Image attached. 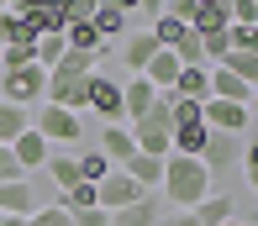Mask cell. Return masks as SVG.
Returning <instances> with one entry per match:
<instances>
[{
    "label": "cell",
    "mask_w": 258,
    "mask_h": 226,
    "mask_svg": "<svg viewBox=\"0 0 258 226\" xmlns=\"http://www.w3.org/2000/svg\"><path fill=\"white\" fill-rule=\"evenodd\" d=\"M132 142H137V153H148V158H169L174 116H169V100H163V95H158V105L143 116V121H132Z\"/></svg>",
    "instance_id": "2"
},
{
    "label": "cell",
    "mask_w": 258,
    "mask_h": 226,
    "mask_svg": "<svg viewBox=\"0 0 258 226\" xmlns=\"http://www.w3.org/2000/svg\"><path fill=\"white\" fill-rule=\"evenodd\" d=\"M216 68H227V74H237L248 90H258V53H227Z\"/></svg>",
    "instance_id": "25"
},
{
    "label": "cell",
    "mask_w": 258,
    "mask_h": 226,
    "mask_svg": "<svg viewBox=\"0 0 258 226\" xmlns=\"http://www.w3.org/2000/svg\"><path fill=\"white\" fill-rule=\"evenodd\" d=\"M253 27H258V21H253Z\"/></svg>",
    "instance_id": "37"
},
{
    "label": "cell",
    "mask_w": 258,
    "mask_h": 226,
    "mask_svg": "<svg viewBox=\"0 0 258 226\" xmlns=\"http://www.w3.org/2000/svg\"><path fill=\"white\" fill-rule=\"evenodd\" d=\"M190 216L201 226H227V221H237V200H232V195H206Z\"/></svg>",
    "instance_id": "19"
},
{
    "label": "cell",
    "mask_w": 258,
    "mask_h": 226,
    "mask_svg": "<svg viewBox=\"0 0 258 226\" xmlns=\"http://www.w3.org/2000/svg\"><path fill=\"white\" fill-rule=\"evenodd\" d=\"M0 47H6V42H0Z\"/></svg>",
    "instance_id": "38"
},
{
    "label": "cell",
    "mask_w": 258,
    "mask_h": 226,
    "mask_svg": "<svg viewBox=\"0 0 258 226\" xmlns=\"http://www.w3.org/2000/svg\"><path fill=\"white\" fill-rule=\"evenodd\" d=\"M242 163V137H221V132H211L206 137V153H201V169L216 179V174H232Z\"/></svg>",
    "instance_id": "8"
},
{
    "label": "cell",
    "mask_w": 258,
    "mask_h": 226,
    "mask_svg": "<svg viewBox=\"0 0 258 226\" xmlns=\"http://www.w3.org/2000/svg\"><path fill=\"white\" fill-rule=\"evenodd\" d=\"M158 221H163L158 195H143L137 205H126V210H116V216H105V226H158Z\"/></svg>",
    "instance_id": "15"
},
{
    "label": "cell",
    "mask_w": 258,
    "mask_h": 226,
    "mask_svg": "<svg viewBox=\"0 0 258 226\" xmlns=\"http://www.w3.org/2000/svg\"><path fill=\"white\" fill-rule=\"evenodd\" d=\"M90 111H95L105 126H121V121H126V111H121V85L105 79V74H90Z\"/></svg>",
    "instance_id": "7"
},
{
    "label": "cell",
    "mask_w": 258,
    "mask_h": 226,
    "mask_svg": "<svg viewBox=\"0 0 258 226\" xmlns=\"http://www.w3.org/2000/svg\"><path fill=\"white\" fill-rule=\"evenodd\" d=\"M143 79H148V85H153L158 95H169V90H174V79H179V58H174L169 47H158V58L143 68Z\"/></svg>",
    "instance_id": "20"
},
{
    "label": "cell",
    "mask_w": 258,
    "mask_h": 226,
    "mask_svg": "<svg viewBox=\"0 0 258 226\" xmlns=\"http://www.w3.org/2000/svg\"><path fill=\"white\" fill-rule=\"evenodd\" d=\"M11 179H27V174H21V163L11 158V147H0V184H11Z\"/></svg>",
    "instance_id": "30"
},
{
    "label": "cell",
    "mask_w": 258,
    "mask_h": 226,
    "mask_svg": "<svg viewBox=\"0 0 258 226\" xmlns=\"http://www.w3.org/2000/svg\"><path fill=\"white\" fill-rule=\"evenodd\" d=\"M137 200H143V189H137L132 179H126L121 169H111V174H105V179L95 184V205L105 210V216H116V210H126V205H137Z\"/></svg>",
    "instance_id": "5"
},
{
    "label": "cell",
    "mask_w": 258,
    "mask_h": 226,
    "mask_svg": "<svg viewBox=\"0 0 258 226\" xmlns=\"http://www.w3.org/2000/svg\"><path fill=\"white\" fill-rule=\"evenodd\" d=\"M32 132L42 142H69V147H74V142L85 137V126H79V116L63 111V105H42V111L32 116Z\"/></svg>",
    "instance_id": "4"
},
{
    "label": "cell",
    "mask_w": 258,
    "mask_h": 226,
    "mask_svg": "<svg viewBox=\"0 0 258 226\" xmlns=\"http://www.w3.org/2000/svg\"><path fill=\"white\" fill-rule=\"evenodd\" d=\"M163 200H169L174 210H195L201 205L206 195H216V189H211V174L201 169V158H163Z\"/></svg>",
    "instance_id": "1"
},
{
    "label": "cell",
    "mask_w": 258,
    "mask_h": 226,
    "mask_svg": "<svg viewBox=\"0 0 258 226\" xmlns=\"http://www.w3.org/2000/svg\"><path fill=\"white\" fill-rule=\"evenodd\" d=\"M169 116H174V126H206L201 121V100H169Z\"/></svg>",
    "instance_id": "28"
},
{
    "label": "cell",
    "mask_w": 258,
    "mask_h": 226,
    "mask_svg": "<svg viewBox=\"0 0 258 226\" xmlns=\"http://www.w3.org/2000/svg\"><path fill=\"white\" fill-rule=\"evenodd\" d=\"M163 100H211V68H179V79H174V90L163 95Z\"/></svg>",
    "instance_id": "14"
},
{
    "label": "cell",
    "mask_w": 258,
    "mask_h": 226,
    "mask_svg": "<svg viewBox=\"0 0 258 226\" xmlns=\"http://www.w3.org/2000/svg\"><path fill=\"white\" fill-rule=\"evenodd\" d=\"M42 95H48V74H42L37 63L16 68V74H0V100L6 105H21V111H27V105H37Z\"/></svg>",
    "instance_id": "3"
},
{
    "label": "cell",
    "mask_w": 258,
    "mask_h": 226,
    "mask_svg": "<svg viewBox=\"0 0 258 226\" xmlns=\"http://www.w3.org/2000/svg\"><path fill=\"white\" fill-rule=\"evenodd\" d=\"M74 226H105V210H74Z\"/></svg>",
    "instance_id": "32"
},
{
    "label": "cell",
    "mask_w": 258,
    "mask_h": 226,
    "mask_svg": "<svg viewBox=\"0 0 258 226\" xmlns=\"http://www.w3.org/2000/svg\"><path fill=\"white\" fill-rule=\"evenodd\" d=\"M0 226H21V221H16V216H0Z\"/></svg>",
    "instance_id": "35"
},
{
    "label": "cell",
    "mask_w": 258,
    "mask_h": 226,
    "mask_svg": "<svg viewBox=\"0 0 258 226\" xmlns=\"http://www.w3.org/2000/svg\"><path fill=\"white\" fill-rule=\"evenodd\" d=\"M0 216H16V221L37 216V189H32V179H11V184H0Z\"/></svg>",
    "instance_id": "10"
},
{
    "label": "cell",
    "mask_w": 258,
    "mask_h": 226,
    "mask_svg": "<svg viewBox=\"0 0 258 226\" xmlns=\"http://www.w3.org/2000/svg\"><path fill=\"white\" fill-rule=\"evenodd\" d=\"M242 163H248V184L258 189V137L248 142V153H242Z\"/></svg>",
    "instance_id": "31"
},
{
    "label": "cell",
    "mask_w": 258,
    "mask_h": 226,
    "mask_svg": "<svg viewBox=\"0 0 258 226\" xmlns=\"http://www.w3.org/2000/svg\"><path fill=\"white\" fill-rule=\"evenodd\" d=\"M211 100H232V105H248L253 90L242 85L237 74H227V68H211Z\"/></svg>",
    "instance_id": "21"
},
{
    "label": "cell",
    "mask_w": 258,
    "mask_h": 226,
    "mask_svg": "<svg viewBox=\"0 0 258 226\" xmlns=\"http://www.w3.org/2000/svg\"><path fill=\"white\" fill-rule=\"evenodd\" d=\"M206 126H174V142H169V153L174 158H201L206 153Z\"/></svg>",
    "instance_id": "23"
},
{
    "label": "cell",
    "mask_w": 258,
    "mask_h": 226,
    "mask_svg": "<svg viewBox=\"0 0 258 226\" xmlns=\"http://www.w3.org/2000/svg\"><path fill=\"white\" fill-rule=\"evenodd\" d=\"M21 132H32V111H21V105H6V100H0V147H11Z\"/></svg>",
    "instance_id": "22"
},
{
    "label": "cell",
    "mask_w": 258,
    "mask_h": 226,
    "mask_svg": "<svg viewBox=\"0 0 258 226\" xmlns=\"http://www.w3.org/2000/svg\"><path fill=\"white\" fill-rule=\"evenodd\" d=\"M100 153H105V163H111V169H121V163L137 153L132 126H105V132H100Z\"/></svg>",
    "instance_id": "18"
},
{
    "label": "cell",
    "mask_w": 258,
    "mask_h": 226,
    "mask_svg": "<svg viewBox=\"0 0 258 226\" xmlns=\"http://www.w3.org/2000/svg\"><path fill=\"white\" fill-rule=\"evenodd\" d=\"M74 163H79V184H100L105 174H111V163H105V153H100V147L74 153Z\"/></svg>",
    "instance_id": "26"
},
{
    "label": "cell",
    "mask_w": 258,
    "mask_h": 226,
    "mask_svg": "<svg viewBox=\"0 0 258 226\" xmlns=\"http://www.w3.org/2000/svg\"><path fill=\"white\" fill-rule=\"evenodd\" d=\"M90 27H95V37L111 47L126 37V6H105V0H95V11H90Z\"/></svg>",
    "instance_id": "12"
},
{
    "label": "cell",
    "mask_w": 258,
    "mask_h": 226,
    "mask_svg": "<svg viewBox=\"0 0 258 226\" xmlns=\"http://www.w3.org/2000/svg\"><path fill=\"white\" fill-rule=\"evenodd\" d=\"M153 105H158V90L148 85L143 74H137V79H126V85H121V111H126V126H132V121H143V116L153 111Z\"/></svg>",
    "instance_id": "11"
},
{
    "label": "cell",
    "mask_w": 258,
    "mask_h": 226,
    "mask_svg": "<svg viewBox=\"0 0 258 226\" xmlns=\"http://www.w3.org/2000/svg\"><path fill=\"white\" fill-rule=\"evenodd\" d=\"M227 53H258V27H227Z\"/></svg>",
    "instance_id": "27"
},
{
    "label": "cell",
    "mask_w": 258,
    "mask_h": 226,
    "mask_svg": "<svg viewBox=\"0 0 258 226\" xmlns=\"http://www.w3.org/2000/svg\"><path fill=\"white\" fill-rule=\"evenodd\" d=\"M148 16H153V37H158V47H169V53H179V47L195 37V32H190V21H184V16H174L169 6H148Z\"/></svg>",
    "instance_id": "9"
},
{
    "label": "cell",
    "mask_w": 258,
    "mask_h": 226,
    "mask_svg": "<svg viewBox=\"0 0 258 226\" xmlns=\"http://www.w3.org/2000/svg\"><path fill=\"white\" fill-rule=\"evenodd\" d=\"M42 169L53 174L58 195H63V189H74V184H79V163H74V153H48V163H42Z\"/></svg>",
    "instance_id": "24"
},
{
    "label": "cell",
    "mask_w": 258,
    "mask_h": 226,
    "mask_svg": "<svg viewBox=\"0 0 258 226\" xmlns=\"http://www.w3.org/2000/svg\"><path fill=\"white\" fill-rule=\"evenodd\" d=\"M121 174L132 179L143 195H158V184H163V158H148V153H132V158L121 163Z\"/></svg>",
    "instance_id": "13"
},
{
    "label": "cell",
    "mask_w": 258,
    "mask_h": 226,
    "mask_svg": "<svg viewBox=\"0 0 258 226\" xmlns=\"http://www.w3.org/2000/svg\"><path fill=\"white\" fill-rule=\"evenodd\" d=\"M21 226H74V216L58 210V205H37V216H27Z\"/></svg>",
    "instance_id": "29"
},
{
    "label": "cell",
    "mask_w": 258,
    "mask_h": 226,
    "mask_svg": "<svg viewBox=\"0 0 258 226\" xmlns=\"http://www.w3.org/2000/svg\"><path fill=\"white\" fill-rule=\"evenodd\" d=\"M227 226H248V221H227Z\"/></svg>",
    "instance_id": "36"
},
{
    "label": "cell",
    "mask_w": 258,
    "mask_h": 226,
    "mask_svg": "<svg viewBox=\"0 0 258 226\" xmlns=\"http://www.w3.org/2000/svg\"><path fill=\"white\" fill-rule=\"evenodd\" d=\"M158 226H201V221H195V216H190V210H174V216H163Z\"/></svg>",
    "instance_id": "33"
},
{
    "label": "cell",
    "mask_w": 258,
    "mask_h": 226,
    "mask_svg": "<svg viewBox=\"0 0 258 226\" xmlns=\"http://www.w3.org/2000/svg\"><path fill=\"white\" fill-rule=\"evenodd\" d=\"M153 58H158V37H153V32H132V37H126V47H121V63L132 68V79L143 74V68L153 63Z\"/></svg>",
    "instance_id": "16"
},
{
    "label": "cell",
    "mask_w": 258,
    "mask_h": 226,
    "mask_svg": "<svg viewBox=\"0 0 258 226\" xmlns=\"http://www.w3.org/2000/svg\"><path fill=\"white\" fill-rule=\"evenodd\" d=\"M201 121H206V132L242 137V132H248V105H232V100H206V105H201Z\"/></svg>",
    "instance_id": "6"
},
{
    "label": "cell",
    "mask_w": 258,
    "mask_h": 226,
    "mask_svg": "<svg viewBox=\"0 0 258 226\" xmlns=\"http://www.w3.org/2000/svg\"><path fill=\"white\" fill-rule=\"evenodd\" d=\"M11 158H16V163H21V174L32 179V169H42V163H48V142H42L37 132H21L16 142H11Z\"/></svg>",
    "instance_id": "17"
},
{
    "label": "cell",
    "mask_w": 258,
    "mask_h": 226,
    "mask_svg": "<svg viewBox=\"0 0 258 226\" xmlns=\"http://www.w3.org/2000/svg\"><path fill=\"white\" fill-rule=\"evenodd\" d=\"M248 116H258V90H253V100H248Z\"/></svg>",
    "instance_id": "34"
}]
</instances>
